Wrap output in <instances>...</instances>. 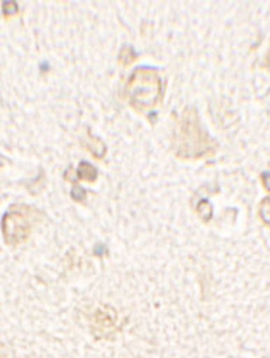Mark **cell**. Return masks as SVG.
Here are the masks:
<instances>
[{
	"label": "cell",
	"mask_w": 270,
	"mask_h": 358,
	"mask_svg": "<svg viewBox=\"0 0 270 358\" xmlns=\"http://www.w3.org/2000/svg\"><path fill=\"white\" fill-rule=\"evenodd\" d=\"M259 214H260V218L263 220V222L267 224V226L270 227V196H269V198H264V199L262 201Z\"/></svg>",
	"instance_id": "6"
},
{
	"label": "cell",
	"mask_w": 270,
	"mask_h": 358,
	"mask_svg": "<svg viewBox=\"0 0 270 358\" xmlns=\"http://www.w3.org/2000/svg\"><path fill=\"white\" fill-rule=\"evenodd\" d=\"M3 13L8 15V12H10V15H15L17 12V5L15 2H5L2 6Z\"/></svg>",
	"instance_id": "7"
},
{
	"label": "cell",
	"mask_w": 270,
	"mask_h": 358,
	"mask_svg": "<svg viewBox=\"0 0 270 358\" xmlns=\"http://www.w3.org/2000/svg\"><path fill=\"white\" fill-rule=\"evenodd\" d=\"M77 173H78V178L85 179V181H92V182L96 181V178H97V169L87 162L80 164Z\"/></svg>",
	"instance_id": "5"
},
{
	"label": "cell",
	"mask_w": 270,
	"mask_h": 358,
	"mask_svg": "<svg viewBox=\"0 0 270 358\" xmlns=\"http://www.w3.org/2000/svg\"><path fill=\"white\" fill-rule=\"evenodd\" d=\"M43 214L32 206H12L2 218V234L6 244L19 245L25 243Z\"/></svg>",
	"instance_id": "3"
},
{
	"label": "cell",
	"mask_w": 270,
	"mask_h": 358,
	"mask_svg": "<svg viewBox=\"0 0 270 358\" xmlns=\"http://www.w3.org/2000/svg\"><path fill=\"white\" fill-rule=\"evenodd\" d=\"M171 149L176 158L183 161H197L215 153L217 145L201 127L195 108L187 107L178 119Z\"/></svg>",
	"instance_id": "1"
},
{
	"label": "cell",
	"mask_w": 270,
	"mask_h": 358,
	"mask_svg": "<svg viewBox=\"0 0 270 358\" xmlns=\"http://www.w3.org/2000/svg\"><path fill=\"white\" fill-rule=\"evenodd\" d=\"M116 325L118 312L111 306L103 305L93 313L92 332L96 338H110L116 332Z\"/></svg>",
	"instance_id": "4"
},
{
	"label": "cell",
	"mask_w": 270,
	"mask_h": 358,
	"mask_svg": "<svg viewBox=\"0 0 270 358\" xmlns=\"http://www.w3.org/2000/svg\"><path fill=\"white\" fill-rule=\"evenodd\" d=\"M164 93L159 71L150 66H139L129 77L125 85L126 101L138 111H146L157 106Z\"/></svg>",
	"instance_id": "2"
}]
</instances>
